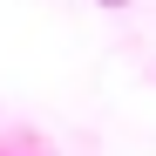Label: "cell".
Here are the masks:
<instances>
[{
	"instance_id": "1",
	"label": "cell",
	"mask_w": 156,
	"mask_h": 156,
	"mask_svg": "<svg viewBox=\"0 0 156 156\" xmlns=\"http://www.w3.org/2000/svg\"><path fill=\"white\" fill-rule=\"evenodd\" d=\"M102 7H129V0H102Z\"/></svg>"
}]
</instances>
